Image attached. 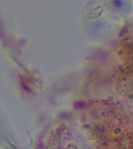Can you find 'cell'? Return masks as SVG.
Wrapping results in <instances>:
<instances>
[{"instance_id":"cell-2","label":"cell","mask_w":133,"mask_h":149,"mask_svg":"<svg viewBox=\"0 0 133 149\" xmlns=\"http://www.w3.org/2000/svg\"><path fill=\"white\" fill-rule=\"evenodd\" d=\"M114 2L115 6L116 7H120L121 6V5H122V2H121V1H114Z\"/></svg>"},{"instance_id":"cell-1","label":"cell","mask_w":133,"mask_h":149,"mask_svg":"<svg viewBox=\"0 0 133 149\" xmlns=\"http://www.w3.org/2000/svg\"><path fill=\"white\" fill-rule=\"evenodd\" d=\"M103 5L100 2L92 1L86 6V15L89 18H96L100 15L103 11Z\"/></svg>"}]
</instances>
